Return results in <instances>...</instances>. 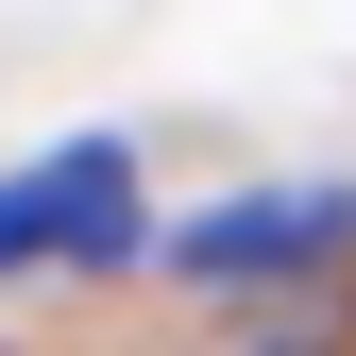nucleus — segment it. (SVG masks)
Here are the masks:
<instances>
[{
  "mask_svg": "<svg viewBox=\"0 0 356 356\" xmlns=\"http://www.w3.org/2000/svg\"><path fill=\"white\" fill-rule=\"evenodd\" d=\"M119 238H136V153L119 136H51V153L0 170V289L17 272H85Z\"/></svg>",
  "mask_w": 356,
  "mask_h": 356,
  "instance_id": "f257e3e1",
  "label": "nucleus"
},
{
  "mask_svg": "<svg viewBox=\"0 0 356 356\" xmlns=\"http://www.w3.org/2000/svg\"><path fill=\"white\" fill-rule=\"evenodd\" d=\"M323 254H356V187H323V204H204L170 238V272L238 289V272H323Z\"/></svg>",
  "mask_w": 356,
  "mask_h": 356,
  "instance_id": "f03ea898",
  "label": "nucleus"
}]
</instances>
